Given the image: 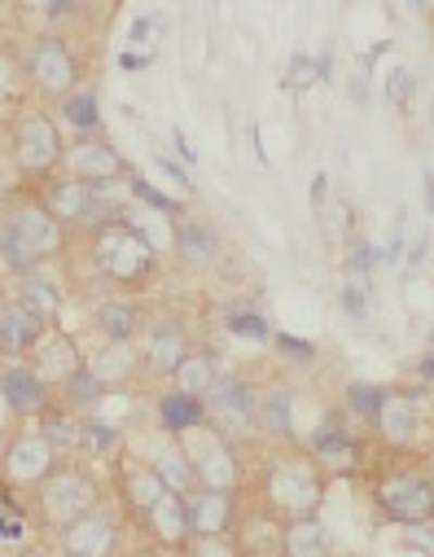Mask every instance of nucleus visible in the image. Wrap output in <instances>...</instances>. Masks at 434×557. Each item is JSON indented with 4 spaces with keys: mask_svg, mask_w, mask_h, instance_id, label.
<instances>
[{
    "mask_svg": "<svg viewBox=\"0 0 434 557\" xmlns=\"http://www.w3.org/2000/svg\"><path fill=\"white\" fill-rule=\"evenodd\" d=\"M255 492H259V509L268 518L299 522V518H317V509L325 500V474H321L312 453L285 448L259 470V487Z\"/></svg>",
    "mask_w": 434,
    "mask_h": 557,
    "instance_id": "obj_1",
    "label": "nucleus"
},
{
    "mask_svg": "<svg viewBox=\"0 0 434 557\" xmlns=\"http://www.w3.org/2000/svg\"><path fill=\"white\" fill-rule=\"evenodd\" d=\"M5 220V242H0V259L14 276H27L36 268H45V259H53L62 250V224L40 207V198L14 194V202L0 211Z\"/></svg>",
    "mask_w": 434,
    "mask_h": 557,
    "instance_id": "obj_2",
    "label": "nucleus"
},
{
    "mask_svg": "<svg viewBox=\"0 0 434 557\" xmlns=\"http://www.w3.org/2000/svg\"><path fill=\"white\" fill-rule=\"evenodd\" d=\"M92 268L101 272V282L114 286V290H136L150 282V272L159 268V246L150 242V233H140L127 215L97 228L92 233Z\"/></svg>",
    "mask_w": 434,
    "mask_h": 557,
    "instance_id": "obj_3",
    "label": "nucleus"
},
{
    "mask_svg": "<svg viewBox=\"0 0 434 557\" xmlns=\"http://www.w3.org/2000/svg\"><path fill=\"white\" fill-rule=\"evenodd\" d=\"M101 496L106 492H101L97 470L84 466L79 457H71V461H58V470L32 492V509L40 518V527L58 535L62 527H71L75 518H84L88 509H97Z\"/></svg>",
    "mask_w": 434,
    "mask_h": 557,
    "instance_id": "obj_4",
    "label": "nucleus"
},
{
    "mask_svg": "<svg viewBox=\"0 0 434 557\" xmlns=\"http://www.w3.org/2000/svg\"><path fill=\"white\" fill-rule=\"evenodd\" d=\"M10 172L23 181H40L66 159V132L45 110H23L10 123Z\"/></svg>",
    "mask_w": 434,
    "mask_h": 557,
    "instance_id": "obj_5",
    "label": "nucleus"
},
{
    "mask_svg": "<svg viewBox=\"0 0 434 557\" xmlns=\"http://www.w3.org/2000/svg\"><path fill=\"white\" fill-rule=\"evenodd\" d=\"M23 75H27V84L40 92V97H58V106L66 101V97H75L79 88V58H75V49L62 40V36H53V32H45V36H36L32 45H27V58H23Z\"/></svg>",
    "mask_w": 434,
    "mask_h": 557,
    "instance_id": "obj_6",
    "label": "nucleus"
},
{
    "mask_svg": "<svg viewBox=\"0 0 434 557\" xmlns=\"http://www.w3.org/2000/svg\"><path fill=\"white\" fill-rule=\"evenodd\" d=\"M189 466H194V479L202 492H237L241 487V461H237V444H228L220 431L211 426H198L189 435H176Z\"/></svg>",
    "mask_w": 434,
    "mask_h": 557,
    "instance_id": "obj_7",
    "label": "nucleus"
},
{
    "mask_svg": "<svg viewBox=\"0 0 434 557\" xmlns=\"http://www.w3.org/2000/svg\"><path fill=\"white\" fill-rule=\"evenodd\" d=\"M202 408H207V426L220 431L228 444H241L246 435H259V431H255L259 399H255V391H250L241 377H233V373H220V382L207 391Z\"/></svg>",
    "mask_w": 434,
    "mask_h": 557,
    "instance_id": "obj_8",
    "label": "nucleus"
},
{
    "mask_svg": "<svg viewBox=\"0 0 434 557\" xmlns=\"http://www.w3.org/2000/svg\"><path fill=\"white\" fill-rule=\"evenodd\" d=\"M58 453H53V444L40 435V426H27V431H18L10 444H5V453H0V483L5 487H18V492H36L53 470H58Z\"/></svg>",
    "mask_w": 434,
    "mask_h": 557,
    "instance_id": "obj_9",
    "label": "nucleus"
},
{
    "mask_svg": "<svg viewBox=\"0 0 434 557\" xmlns=\"http://www.w3.org/2000/svg\"><path fill=\"white\" fill-rule=\"evenodd\" d=\"M53 540H58V557H119L123 527L110 505H97L71 527H62Z\"/></svg>",
    "mask_w": 434,
    "mask_h": 557,
    "instance_id": "obj_10",
    "label": "nucleus"
},
{
    "mask_svg": "<svg viewBox=\"0 0 434 557\" xmlns=\"http://www.w3.org/2000/svg\"><path fill=\"white\" fill-rule=\"evenodd\" d=\"M62 168H66L71 181H84V185H92V189H106V185H114L119 176H127V159H123L110 141H101V136H79L75 146H66Z\"/></svg>",
    "mask_w": 434,
    "mask_h": 557,
    "instance_id": "obj_11",
    "label": "nucleus"
},
{
    "mask_svg": "<svg viewBox=\"0 0 434 557\" xmlns=\"http://www.w3.org/2000/svg\"><path fill=\"white\" fill-rule=\"evenodd\" d=\"M377 505L404 527L434 522V483L421 474H395L377 487Z\"/></svg>",
    "mask_w": 434,
    "mask_h": 557,
    "instance_id": "obj_12",
    "label": "nucleus"
},
{
    "mask_svg": "<svg viewBox=\"0 0 434 557\" xmlns=\"http://www.w3.org/2000/svg\"><path fill=\"white\" fill-rule=\"evenodd\" d=\"M189 540H228L237 531V492H194L185 500Z\"/></svg>",
    "mask_w": 434,
    "mask_h": 557,
    "instance_id": "obj_13",
    "label": "nucleus"
},
{
    "mask_svg": "<svg viewBox=\"0 0 434 557\" xmlns=\"http://www.w3.org/2000/svg\"><path fill=\"white\" fill-rule=\"evenodd\" d=\"M114 492L123 500V513H136V518H145V513H150L168 496L159 470L150 461H136V457H123L114 466Z\"/></svg>",
    "mask_w": 434,
    "mask_h": 557,
    "instance_id": "obj_14",
    "label": "nucleus"
},
{
    "mask_svg": "<svg viewBox=\"0 0 434 557\" xmlns=\"http://www.w3.org/2000/svg\"><path fill=\"white\" fill-rule=\"evenodd\" d=\"M198 347H194V338H189V330L181 325V321H159L150 334H145V343H140V356H145V373H159V377H172L189 356H194Z\"/></svg>",
    "mask_w": 434,
    "mask_h": 557,
    "instance_id": "obj_15",
    "label": "nucleus"
},
{
    "mask_svg": "<svg viewBox=\"0 0 434 557\" xmlns=\"http://www.w3.org/2000/svg\"><path fill=\"white\" fill-rule=\"evenodd\" d=\"M49 330H53V325H45L36 312H27L18 299H10L5 308H0V356L18 364L23 356L36 351V343H40Z\"/></svg>",
    "mask_w": 434,
    "mask_h": 557,
    "instance_id": "obj_16",
    "label": "nucleus"
},
{
    "mask_svg": "<svg viewBox=\"0 0 434 557\" xmlns=\"http://www.w3.org/2000/svg\"><path fill=\"white\" fill-rule=\"evenodd\" d=\"M84 360H88V356H84L66 334H58V330H49V334L36 343V351L27 356V364H32L53 391H58L66 377H75V373L84 369Z\"/></svg>",
    "mask_w": 434,
    "mask_h": 557,
    "instance_id": "obj_17",
    "label": "nucleus"
},
{
    "mask_svg": "<svg viewBox=\"0 0 434 557\" xmlns=\"http://www.w3.org/2000/svg\"><path fill=\"white\" fill-rule=\"evenodd\" d=\"M0 399L18 417H36L49 408V382L32 364H5L0 369Z\"/></svg>",
    "mask_w": 434,
    "mask_h": 557,
    "instance_id": "obj_18",
    "label": "nucleus"
},
{
    "mask_svg": "<svg viewBox=\"0 0 434 557\" xmlns=\"http://www.w3.org/2000/svg\"><path fill=\"white\" fill-rule=\"evenodd\" d=\"M36 426H40V435L53 444V453H58L62 461L88 453V417H84V412H71V408H45Z\"/></svg>",
    "mask_w": 434,
    "mask_h": 557,
    "instance_id": "obj_19",
    "label": "nucleus"
},
{
    "mask_svg": "<svg viewBox=\"0 0 434 557\" xmlns=\"http://www.w3.org/2000/svg\"><path fill=\"white\" fill-rule=\"evenodd\" d=\"M172 246H176V259L185 268H211L224 255V237L207 220H181L172 233Z\"/></svg>",
    "mask_w": 434,
    "mask_h": 557,
    "instance_id": "obj_20",
    "label": "nucleus"
},
{
    "mask_svg": "<svg viewBox=\"0 0 434 557\" xmlns=\"http://www.w3.org/2000/svg\"><path fill=\"white\" fill-rule=\"evenodd\" d=\"M110 391L114 386H127L145 373V356H140V343H101L88 360H84Z\"/></svg>",
    "mask_w": 434,
    "mask_h": 557,
    "instance_id": "obj_21",
    "label": "nucleus"
},
{
    "mask_svg": "<svg viewBox=\"0 0 434 557\" xmlns=\"http://www.w3.org/2000/svg\"><path fill=\"white\" fill-rule=\"evenodd\" d=\"M140 527L150 531V535H154V540H159L163 548H172V553L181 548V553H185V544H189V518H185V496H172V492H168V496H163V500H159V505H154L150 513L140 518Z\"/></svg>",
    "mask_w": 434,
    "mask_h": 557,
    "instance_id": "obj_22",
    "label": "nucleus"
},
{
    "mask_svg": "<svg viewBox=\"0 0 434 557\" xmlns=\"http://www.w3.org/2000/svg\"><path fill=\"white\" fill-rule=\"evenodd\" d=\"M14 299L27 308V312H36L45 325H53L58 321V312H62V286L53 282V276L45 272V268H36V272H27V276H18L14 282Z\"/></svg>",
    "mask_w": 434,
    "mask_h": 557,
    "instance_id": "obj_23",
    "label": "nucleus"
},
{
    "mask_svg": "<svg viewBox=\"0 0 434 557\" xmlns=\"http://www.w3.org/2000/svg\"><path fill=\"white\" fill-rule=\"evenodd\" d=\"M281 557H334V535L317 518L285 522L281 531Z\"/></svg>",
    "mask_w": 434,
    "mask_h": 557,
    "instance_id": "obj_24",
    "label": "nucleus"
},
{
    "mask_svg": "<svg viewBox=\"0 0 434 557\" xmlns=\"http://www.w3.org/2000/svg\"><path fill=\"white\" fill-rule=\"evenodd\" d=\"M150 466L159 470V479H163V487H168L172 496H185V500H189V496L198 492V479H194V466H189L181 440H176V444H159V453H154Z\"/></svg>",
    "mask_w": 434,
    "mask_h": 557,
    "instance_id": "obj_25",
    "label": "nucleus"
},
{
    "mask_svg": "<svg viewBox=\"0 0 434 557\" xmlns=\"http://www.w3.org/2000/svg\"><path fill=\"white\" fill-rule=\"evenodd\" d=\"M159 426L172 431V435H189V431L207 426V408H202V399H194V395L168 391V395H159Z\"/></svg>",
    "mask_w": 434,
    "mask_h": 557,
    "instance_id": "obj_26",
    "label": "nucleus"
},
{
    "mask_svg": "<svg viewBox=\"0 0 434 557\" xmlns=\"http://www.w3.org/2000/svg\"><path fill=\"white\" fill-rule=\"evenodd\" d=\"M106 395H110V386H106V382H101V377H97L88 364H84L75 377H66V382L58 386V399H62V408H71V412H84V417H88V412H92V408H97Z\"/></svg>",
    "mask_w": 434,
    "mask_h": 557,
    "instance_id": "obj_27",
    "label": "nucleus"
},
{
    "mask_svg": "<svg viewBox=\"0 0 434 557\" xmlns=\"http://www.w3.org/2000/svg\"><path fill=\"white\" fill-rule=\"evenodd\" d=\"M172 382H176V391L181 395H194V399H207V391L220 382V373H215V356L211 351H194L176 373H172Z\"/></svg>",
    "mask_w": 434,
    "mask_h": 557,
    "instance_id": "obj_28",
    "label": "nucleus"
},
{
    "mask_svg": "<svg viewBox=\"0 0 434 557\" xmlns=\"http://www.w3.org/2000/svg\"><path fill=\"white\" fill-rule=\"evenodd\" d=\"M255 431L259 435H272V440H289V435H295V422H289V391H272V395L259 399Z\"/></svg>",
    "mask_w": 434,
    "mask_h": 557,
    "instance_id": "obj_29",
    "label": "nucleus"
},
{
    "mask_svg": "<svg viewBox=\"0 0 434 557\" xmlns=\"http://www.w3.org/2000/svg\"><path fill=\"white\" fill-rule=\"evenodd\" d=\"M417 426H421V417H417V404H412V399H386L377 431H382L390 444H412V440H417Z\"/></svg>",
    "mask_w": 434,
    "mask_h": 557,
    "instance_id": "obj_30",
    "label": "nucleus"
},
{
    "mask_svg": "<svg viewBox=\"0 0 434 557\" xmlns=\"http://www.w3.org/2000/svg\"><path fill=\"white\" fill-rule=\"evenodd\" d=\"M92 321L106 334V343H132V334H136V308L127 299H106Z\"/></svg>",
    "mask_w": 434,
    "mask_h": 557,
    "instance_id": "obj_31",
    "label": "nucleus"
},
{
    "mask_svg": "<svg viewBox=\"0 0 434 557\" xmlns=\"http://www.w3.org/2000/svg\"><path fill=\"white\" fill-rule=\"evenodd\" d=\"M58 110H62V119H66L75 132H84V136H97V132H101V106H97V92H92V88H79V92L66 97Z\"/></svg>",
    "mask_w": 434,
    "mask_h": 557,
    "instance_id": "obj_32",
    "label": "nucleus"
},
{
    "mask_svg": "<svg viewBox=\"0 0 434 557\" xmlns=\"http://www.w3.org/2000/svg\"><path fill=\"white\" fill-rule=\"evenodd\" d=\"M312 457H317V461H334V470H343V461L351 457L347 431H343L338 422H325V426L317 431V440H312Z\"/></svg>",
    "mask_w": 434,
    "mask_h": 557,
    "instance_id": "obj_33",
    "label": "nucleus"
},
{
    "mask_svg": "<svg viewBox=\"0 0 434 557\" xmlns=\"http://www.w3.org/2000/svg\"><path fill=\"white\" fill-rule=\"evenodd\" d=\"M386 391L382 386H364V382H356V386H347V404H351V412L356 417H364V422H382V408H386Z\"/></svg>",
    "mask_w": 434,
    "mask_h": 557,
    "instance_id": "obj_34",
    "label": "nucleus"
},
{
    "mask_svg": "<svg viewBox=\"0 0 434 557\" xmlns=\"http://www.w3.org/2000/svg\"><path fill=\"white\" fill-rule=\"evenodd\" d=\"M228 330L233 334H241V338H255V343H272L276 334H272V325L263 321V317H255V312H228Z\"/></svg>",
    "mask_w": 434,
    "mask_h": 557,
    "instance_id": "obj_35",
    "label": "nucleus"
},
{
    "mask_svg": "<svg viewBox=\"0 0 434 557\" xmlns=\"http://www.w3.org/2000/svg\"><path fill=\"white\" fill-rule=\"evenodd\" d=\"M132 194L145 202V207H150V211H159V215H172V220H181V207L163 194V189H154L150 181H140V176H132Z\"/></svg>",
    "mask_w": 434,
    "mask_h": 557,
    "instance_id": "obj_36",
    "label": "nucleus"
},
{
    "mask_svg": "<svg viewBox=\"0 0 434 557\" xmlns=\"http://www.w3.org/2000/svg\"><path fill=\"white\" fill-rule=\"evenodd\" d=\"M185 557H241V553H237V544L228 535V540H189Z\"/></svg>",
    "mask_w": 434,
    "mask_h": 557,
    "instance_id": "obj_37",
    "label": "nucleus"
},
{
    "mask_svg": "<svg viewBox=\"0 0 434 557\" xmlns=\"http://www.w3.org/2000/svg\"><path fill=\"white\" fill-rule=\"evenodd\" d=\"M373 259H377V250H373V246H364V242L351 250V259H347V276H351V282H364L369 268H373Z\"/></svg>",
    "mask_w": 434,
    "mask_h": 557,
    "instance_id": "obj_38",
    "label": "nucleus"
},
{
    "mask_svg": "<svg viewBox=\"0 0 434 557\" xmlns=\"http://www.w3.org/2000/svg\"><path fill=\"white\" fill-rule=\"evenodd\" d=\"M272 343H276L285 356H295V360H317V347H312L308 338H295V334H276Z\"/></svg>",
    "mask_w": 434,
    "mask_h": 557,
    "instance_id": "obj_39",
    "label": "nucleus"
},
{
    "mask_svg": "<svg viewBox=\"0 0 434 557\" xmlns=\"http://www.w3.org/2000/svg\"><path fill=\"white\" fill-rule=\"evenodd\" d=\"M404 540L412 548H425V557H434V522H421V527H404Z\"/></svg>",
    "mask_w": 434,
    "mask_h": 557,
    "instance_id": "obj_40",
    "label": "nucleus"
},
{
    "mask_svg": "<svg viewBox=\"0 0 434 557\" xmlns=\"http://www.w3.org/2000/svg\"><path fill=\"white\" fill-rule=\"evenodd\" d=\"M364 304H369V290H364L360 282H347V286H343V308H347L351 317H364Z\"/></svg>",
    "mask_w": 434,
    "mask_h": 557,
    "instance_id": "obj_41",
    "label": "nucleus"
},
{
    "mask_svg": "<svg viewBox=\"0 0 434 557\" xmlns=\"http://www.w3.org/2000/svg\"><path fill=\"white\" fill-rule=\"evenodd\" d=\"M408 92H412V71L399 66V71L390 75V84H386V97H390V101H408Z\"/></svg>",
    "mask_w": 434,
    "mask_h": 557,
    "instance_id": "obj_42",
    "label": "nucleus"
},
{
    "mask_svg": "<svg viewBox=\"0 0 434 557\" xmlns=\"http://www.w3.org/2000/svg\"><path fill=\"white\" fill-rule=\"evenodd\" d=\"M321 66H312V58H295V66H289V84H312Z\"/></svg>",
    "mask_w": 434,
    "mask_h": 557,
    "instance_id": "obj_43",
    "label": "nucleus"
},
{
    "mask_svg": "<svg viewBox=\"0 0 434 557\" xmlns=\"http://www.w3.org/2000/svg\"><path fill=\"white\" fill-rule=\"evenodd\" d=\"M14 185H18V176H14L10 168H0V211L14 202Z\"/></svg>",
    "mask_w": 434,
    "mask_h": 557,
    "instance_id": "obj_44",
    "label": "nucleus"
},
{
    "mask_svg": "<svg viewBox=\"0 0 434 557\" xmlns=\"http://www.w3.org/2000/svg\"><path fill=\"white\" fill-rule=\"evenodd\" d=\"M159 168H163V172H168V176H172V181H181V185H185V189H194V181H189V176H185V172H181V168H176V163H172V159H159Z\"/></svg>",
    "mask_w": 434,
    "mask_h": 557,
    "instance_id": "obj_45",
    "label": "nucleus"
},
{
    "mask_svg": "<svg viewBox=\"0 0 434 557\" xmlns=\"http://www.w3.org/2000/svg\"><path fill=\"white\" fill-rule=\"evenodd\" d=\"M145 62H150V58H140V53H119V66H123V71H145Z\"/></svg>",
    "mask_w": 434,
    "mask_h": 557,
    "instance_id": "obj_46",
    "label": "nucleus"
},
{
    "mask_svg": "<svg viewBox=\"0 0 434 557\" xmlns=\"http://www.w3.org/2000/svg\"><path fill=\"white\" fill-rule=\"evenodd\" d=\"M150 32H154L150 18H136V23H132V40H150Z\"/></svg>",
    "mask_w": 434,
    "mask_h": 557,
    "instance_id": "obj_47",
    "label": "nucleus"
},
{
    "mask_svg": "<svg viewBox=\"0 0 434 557\" xmlns=\"http://www.w3.org/2000/svg\"><path fill=\"white\" fill-rule=\"evenodd\" d=\"M425 207L434 211V172H425Z\"/></svg>",
    "mask_w": 434,
    "mask_h": 557,
    "instance_id": "obj_48",
    "label": "nucleus"
},
{
    "mask_svg": "<svg viewBox=\"0 0 434 557\" xmlns=\"http://www.w3.org/2000/svg\"><path fill=\"white\" fill-rule=\"evenodd\" d=\"M0 557H36L32 548H0Z\"/></svg>",
    "mask_w": 434,
    "mask_h": 557,
    "instance_id": "obj_49",
    "label": "nucleus"
},
{
    "mask_svg": "<svg viewBox=\"0 0 434 557\" xmlns=\"http://www.w3.org/2000/svg\"><path fill=\"white\" fill-rule=\"evenodd\" d=\"M421 373H425V377H434V351H430V356L421 360Z\"/></svg>",
    "mask_w": 434,
    "mask_h": 557,
    "instance_id": "obj_50",
    "label": "nucleus"
},
{
    "mask_svg": "<svg viewBox=\"0 0 434 557\" xmlns=\"http://www.w3.org/2000/svg\"><path fill=\"white\" fill-rule=\"evenodd\" d=\"M5 304H10V299H5V282H0V308H5Z\"/></svg>",
    "mask_w": 434,
    "mask_h": 557,
    "instance_id": "obj_51",
    "label": "nucleus"
},
{
    "mask_svg": "<svg viewBox=\"0 0 434 557\" xmlns=\"http://www.w3.org/2000/svg\"><path fill=\"white\" fill-rule=\"evenodd\" d=\"M0 242H5V220H0Z\"/></svg>",
    "mask_w": 434,
    "mask_h": 557,
    "instance_id": "obj_52",
    "label": "nucleus"
},
{
    "mask_svg": "<svg viewBox=\"0 0 434 557\" xmlns=\"http://www.w3.org/2000/svg\"><path fill=\"white\" fill-rule=\"evenodd\" d=\"M0 136H5V127H0Z\"/></svg>",
    "mask_w": 434,
    "mask_h": 557,
    "instance_id": "obj_53",
    "label": "nucleus"
}]
</instances>
